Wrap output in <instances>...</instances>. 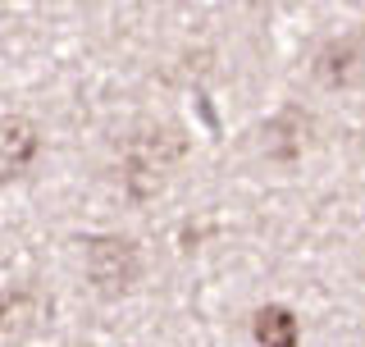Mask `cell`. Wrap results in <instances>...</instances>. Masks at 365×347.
<instances>
[{"mask_svg": "<svg viewBox=\"0 0 365 347\" xmlns=\"http://www.w3.org/2000/svg\"><path fill=\"white\" fill-rule=\"evenodd\" d=\"M182 165V137L169 124H137L119 137V188L128 201H155Z\"/></svg>", "mask_w": 365, "mask_h": 347, "instance_id": "1", "label": "cell"}, {"mask_svg": "<svg viewBox=\"0 0 365 347\" xmlns=\"http://www.w3.org/2000/svg\"><path fill=\"white\" fill-rule=\"evenodd\" d=\"M83 270L96 297L119 302L142 283V247L123 233H91L83 242Z\"/></svg>", "mask_w": 365, "mask_h": 347, "instance_id": "2", "label": "cell"}, {"mask_svg": "<svg viewBox=\"0 0 365 347\" xmlns=\"http://www.w3.org/2000/svg\"><path fill=\"white\" fill-rule=\"evenodd\" d=\"M311 74L324 91H351L365 83V37L361 32H338L315 51Z\"/></svg>", "mask_w": 365, "mask_h": 347, "instance_id": "3", "label": "cell"}, {"mask_svg": "<svg viewBox=\"0 0 365 347\" xmlns=\"http://www.w3.org/2000/svg\"><path fill=\"white\" fill-rule=\"evenodd\" d=\"M41 160V129L28 114H0V188L28 178Z\"/></svg>", "mask_w": 365, "mask_h": 347, "instance_id": "4", "label": "cell"}, {"mask_svg": "<svg viewBox=\"0 0 365 347\" xmlns=\"http://www.w3.org/2000/svg\"><path fill=\"white\" fill-rule=\"evenodd\" d=\"M46 306L32 288H0V343H23L41 329Z\"/></svg>", "mask_w": 365, "mask_h": 347, "instance_id": "5", "label": "cell"}, {"mask_svg": "<svg viewBox=\"0 0 365 347\" xmlns=\"http://www.w3.org/2000/svg\"><path fill=\"white\" fill-rule=\"evenodd\" d=\"M251 338H256L260 347H297V338H302V325H297V316L288 306L269 302L256 311V320H251Z\"/></svg>", "mask_w": 365, "mask_h": 347, "instance_id": "6", "label": "cell"}]
</instances>
